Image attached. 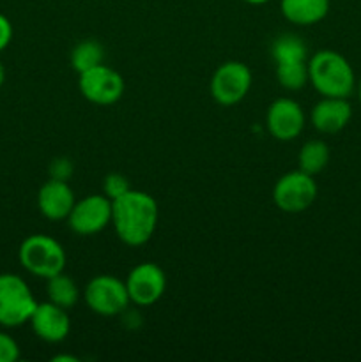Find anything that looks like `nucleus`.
<instances>
[{
  "mask_svg": "<svg viewBox=\"0 0 361 362\" xmlns=\"http://www.w3.org/2000/svg\"><path fill=\"white\" fill-rule=\"evenodd\" d=\"M130 300L137 306H152L163 297L166 290V274L159 265L144 262L131 269L126 278Z\"/></svg>",
  "mask_w": 361,
  "mask_h": 362,
  "instance_id": "9d476101",
  "label": "nucleus"
},
{
  "mask_svg": "<svg viewBox=\"0 0 361 362\" xmlns=\"http://www.w3.org/2000/svg\"><path fill=\"white\" fill-rule=\"evenodd\" d=\"M11 41H13V23L9 18L0 13V52H4Z\"/></svg>",
  "mask_w": 361,
  "mask_h": 362,
  "instance_id": "b1692460",
  "label": "nucleus"
},
{
  "mask_svg": "<svg viewBox=\"0 0 361 362\" xmlns=\"http://www.w3.org/2000/svg\"><path fill=\"white\" fill-rule=\"evenodd\" d=\"M67 223L76 235L88 237L103 232L112 225V200L105 194H88L74 202Z\"/></svg>",
  "mask_w": 361,
  "mask_h": 362,
  "instance_id": "6e6552de",
  "label": "nucleus"
},
{
  "mask_svg": "<svg viewBox=\"0 0 361 362\" xmlns=\"http://www.w3.org/2000/svg\"><path fill=\"white\" fill-rule=\"evenodd\" d=\"M4 80H6V69H4L2 62H0V87L4 85Z\"/></svg>",
  "mask_w": 361,
  "mask_h": 362,
  "instance_id": "a878e982",
  "label": "nucleus"
},
{
  "mask_svg": "<svg viewBox=\"0 0 361 362\" xmlns=\"http://www.w3.org/2000/svg\"><path fill=\"white\" fill-rule=\"evenodd\" d=\"M265 127L275 140L292 141L304 129L303 108L290 98L276 99L265 113Z\"/></svg>",
  "mask_w": 361,
  "mask_h": 362,
  "instance_id": "9b49d317",
  "label": "nucleus"
},
{
  "mask_svg": "<svg viewBox=\"0 0 361 362\" xmlns=\"http://www.w3.org/2000/svg\"><path fill=\"white\" fill-rule=\"evenodd\" d=\"M251 71L246 64L230 60L222 64L211 78V95L218 105L234 106L243 101L251 88Z\"/></svg>",
  "mask_w": 361,
  "mask_h": 362,
  "instance_id": "0eeeda50",
  "label": "nucleus"
},
{
  "mask_svg": "<svg viewBox=\"0 0 361 362\" xmlns=\"http://www.w3.org/2000/svg\"><path fill=\"white\" fill-rule=\"evenodd\" d=\"M246 4H251V6H260V4L269 2V0H244Z\"/></svg>",
  "mask_w": 361,
  "mask_h": 362,
  "instance_id": "bb28decb",
  "label": "nucleus"
},
{
  "mask_svg": "<svg viewBox=\"0 0 361 362\" xmlns=\"http://www.w3.org/2000/svg\"><path fill=\"white\" fill-rule=\"evenodd\" d=\"M299 170L308 175H317L328 166L329 163V147L322 140H310L301 147L299 151Z\"/></svg>",
  "mask_w": 361,
  "mask_h": 362,
  "instance_id": "a211bd4d",
  "label": "nucleus"
},
{
  "mask_svg": "<svg viewBox=\"0 0 361 362\" xmlns=\"http://www.w3.org/2000/svg\"><path fill=\"white\" fill-rule=\"evenodd\" d=\"M103 59H105V49L94 39H85L78 42L71 52V66L78 74L103 64Z\"/></svg>",
  "mask_w": 361,
  "mask_h": 362,
  "instance_id": "6ab92c4d",
  "label": "nucleus"
},
{
  "mask_svg": "<svg viewBox=\"0 0 361 362\" xmlns=\"http://www.w3.org/2000/svg\"><path fill=\"white\" fill-rule=\"evenodd\" d=\"M317 198V182L314 175H308L303 170L289 172L276 180L273 187V202L276 207L289 214L304 212L311 207Z\"/></svg>",
  "mask_w": 361,
  "mask_h": 362,
  "instance_id": "423d86ee",
  "label": "nucleus"
},
{
  "mask_svg": "<svg viewBox=\"0 0 361 362\" xmlns=\"http://www.w3.org/2000/svg\"><path fill=\"white\" fill-rule=\"evenodd\" d=\"M73 163L67 158H57L50 163V179L57 180H69L71 175H73Z\"/></svg>",
  "mask_w": 361,
  "mask_h": 362,
  "instance_id": "5701e85b",
  "label": "nucleus"
},
{
  "mask_svg": "<svg viewBox=\"0 0 361 362\" xmlns=\"http://www.w3.org/2000/svg\"><path fill=\"white\" fill-rule=\"evenodd\" d=\"M271 57L275 60V66L308 62L306 46L294 34H283L276 37L271 46Z\"/></svg>",
  "mask_w": 361,
  "mask_h": 362,
  "instance_id": "dca6fc26",
  "label": "nucleus"
},
{
  "mask_svg": "<svg viewBox=\"0 0 361 362\" xmlns=\"http://www.w3.org/2000/svg\"><path fill=\"white\" fill-rule=\"evenodd\" d=\"M130 189V182H127L126 177L120 175V173H108V175L105 177V180H103V194L108 197L112 202L117 200L119 197H122V194L127 193Z\"/></svg>",
  "mask_w": 361,
  "mask_h": 362,
  "instance_id": "412c9836",
  "label": "nucleus"
},
{
  "mask_svg": "<svg viewBox=\"0 0 361 362\" xmlns=\"http://www.w3.org/2000/svg\"><path fill=\"white\" fill-rule=\"evenodd\" d=\"M308 81L322 98H349L356 87V74L342 53L319 49L308 60Z\"/></svg>",
  "mask_w": 361,
  "mask_h": 362,
  "instance_id": "f03ea898",
  "label": "nucleus"
},
{
  "mask_svg": "<svg viewBox=\"0 0 361 362\" xmlns=\"http://www.w3.org/2000/svg\"><path fill=\"white\" fill-rule=\"evenodd\" d=\"M158 204L144 191L130 189L112 202V225L126 246L137 247L152 239L158 226Z\"/></svg>",
  "mask_w": 361,
  "mask_h": 362,
  "instance_id": "f257e3e1",
  "label": "nucleus"
},
{
  "mask_svg": "<svg viewBox=\"0 0 361 362\" xmlns=\"http://www.w3.org/2000/svg\"><path fill=\"white\" fill-rule=\"evenodd\" d=\"M20 359V345L13 336L0 331V362H16Z\"/></svg>",
  "mask_w": 361,
  "mask_h": 362,
  "instance_id": "4be33fe9",
  "label": "nucleus"
},
{
  "mask_svg": "<svg viewBox=\"0 0 361 362\" xmlns=\"http://www.w3.org/2000/svg\"><path fill=\"white\" fill-rule=\"evenodd\" d=\"M280 9L290 23L308 27L328 16L329 0H282Z\"/></svg>",
  "mask_w": 361,
  "mask_h": 362,
  "instance_id": "2eb2a0df",
  "label": "nucleus"
},
{
  "mask_svg": "<svg viewBox=\"0 0 361 362\" xmlns=\"http://www.w3.org/2000/svg\"><path fill=\"white\" fill-rule=\"evenodd\" d=\"M78 87L87 101L99 106H110L122 98L126 85L124 78L115 69L99 64L85 73H80Z\"/></svg>",
  "mask_w": 361,
  "mask_h": 362,
  "instance_id": "1a4fd4ad",
  "label": "nucleus"
},
{
  "mask_svg": "<svg viewBox=\"0 0 361 362\" xmlns=\"http://www.w3.org/2000/svg\"><path fill=\"white\" fill-rule=\"evenodd\" d=\"M46 293H48L50 303L57 304V306L64 308V310H71L80 300V288L74 283L73 278L60 272V274L52 276L46 279Z\"/></svg>",
  "mask_w": 361,
  "mask_h": 362,
  "instance_id": "f3484780",
  "label": "nucleus"
},
{
  "mask_svg": "<svg viewBox=\"0 0 361 362\" xmlns=\"http://www.w3.org/2000/svg\"><path fill=\"white\" fill-rule=\"evenodd\" d=\"M73 189L66 180L50 179L41 186L38 193L39 212L50 221H62L67 219L74 205Z\"/></svg>",
  "mask_w": 361,
  "mask_h": 362,
  "instance_id": "4468645a",
  "label": "nucleus"
},
{
  "mask_svg": "<svg viewBox=\"0 0 361 362\" xmlns=\"http://www.w3.org/2000/svg\"><path fill=\"white\" fill-rule=\"evenodd\" d=\"M357 98H360V103H361V80L360 83H357Z\"/></svg>",
  "mask_w": 361,
  "mask_h": 362,
  "instance_id": "cd10ccee",
  "label": "nucleus"
},
{
  "mask_svg": "<svg viewBox=\"0 0 361 362\" xmlns=\"http://www.w3.org/2000/svg\"><path fill=\"white\" fill-rule=\"evenodd\" d=\"M84 299L88 310L101 317H117L124 313L131 303L126 283L108 274L92 278L85 286Z\"/></svg>",
  "mask_w": 361,
  "mask_h": 362,
  "instance_id": "39448f33",
  "label": "nucleus"
},
{
  "mask_svg": "<svg viewBox=\"0 0 361 362\" xmlns=\"http://www.w3.org/2000/svg\"><path fill=\"white\" fill-rule=\"evenodd\" d=\"M32 331L39 339L46 343H60L69 336L71 320L67 310L53 303H38L30 322Z\"/></svg>",
  "mask_w": 361,
  "mask_h": 362,
  "instance_id": "f8f14e48",
  "label": "nucleus"
},
{
  "mask_svg": "<svg viewBox=\"0 0 361 362\" xmlns=\"http://www.w3.org/2000/svg\"><path fill=\"white\" fill-rule=\"evenodd\" d=\"M52 361H55V362H76L78 359H76V357H71V356H55Z\"/></svg>",
  "mask_w": 361,
  "mask_h": 362,
  "instance_id": "393cba45",
  "label": "nucleus"
},
{
  "mask_svg": "<svg viewBox=\"0 0 361 362\" xmlns=\"http://www.w3.org/2000/svg\"><path fill=\"white\" fill-rule=\"evenodd\" d=\"M18 258H20V264L25 271L45 279L64 272L67 262L62 244L53 237L45 235V233L28 235L20 244Z\"/></svg>",
  "mask_w": 361,
  "mask_h": 362,
  "instance_id": "7ed1b4c3",
  "label": "nucleus"
},
{
  "mask_svg": "<svg viewBox=\"0 0 361 362\" xmlns=\"http://www.w3.org/2000/svg\"><path fill=\"white\" fill-rule=\"evenodd\" d=\"M276 80L287 90H299L308 83V62L275 66Z\"/></svg>",
  "mask_w": 361,
  "mask_h": 362,
  "instance_id": "aec40b11",
  "label": "nucleus"
},
{
  "mask_svg": "<svg viewBox=\"0 0 361 362\" xmlns=\"http://www.w3.org/2000/svg\"><path fill=\"white\" fill-rule=\"evenodd\" d=\"M353 117V106L347 98H322L311 108V126L324 134L340 133Z\"/></svg>",
  "mask_w": 361,
  "mask_h": 362,
  "instance_id": "ddd939ff",
  "label": "nucleus"
},
{
  "mask_svg": "<svg viewBox=\"0 0 361 362\" xmlns=\"http://www.w3.org/2000/svg\"><path fill=\"white\" fill-rule=\"evenodd\" d=\"M38 300L30 286L18 274H0V325L20 327L30 322Z\"/></svg>",
  "mask_w": 361,
  "mask_h": 362,
  "instance_id": "20e7f679",
  "label": "nucleus"
}]
</instances>
